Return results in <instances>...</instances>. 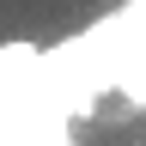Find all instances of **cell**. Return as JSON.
Here are the masks:
<instances>
[{
	"label": "cell",
	"instance_id": "cell-1",
	"mask_svg": "<svg viewBox=\"0 0 146 146\" xmlns=\"http://www.w3.org/2000/svg\"><path fill=\"white\" fill-rule=\"evenodd\" d=\"M49 146H79V140H73V134H55V140H49Z\"/></svg>",
	"mask_w": 146,
	"mask_h": 146
}]
</instances>
